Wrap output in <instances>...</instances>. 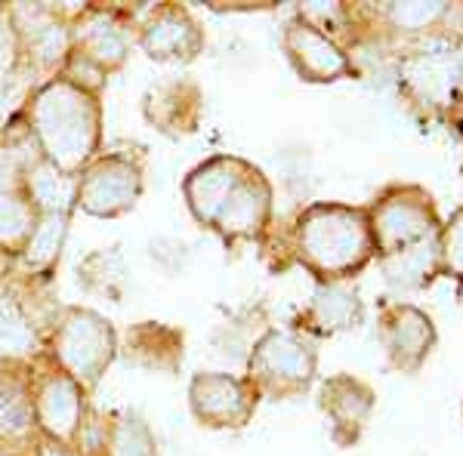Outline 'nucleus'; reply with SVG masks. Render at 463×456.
<instances>
[{
	"mask_svg": "<svg viewBox=\"0 0 463 456\" xmlns=\"http://www.w3.org/2000/svg\"><path fill=\"white\" fill-rule=\"evenodd\" d=\"M364 210L374 235V259H380L392 287L423 290L442 278V259H439L442 216L436 198L423 185H390Z\"/></svg>",
	"mask_w": 463,
	"mask_h": 456,
	"instance_id": "1",
	"label": "nucleus"
},
{
	"mask_svg": "<svg viewBox=\"0 0 463 456\" xmlns=\"http://www.w3.org/2000/svg\"><path fill=\"white\" fill-rule=\"evenodd\" d=\"M272 182L235 154H216L185 179V200L198 222L226 244L263 241L272 228Z\"/></svg>",
	"mask_w": 463,
	"mask_h": 456,
	"instance_id": "2",
	"label": "nucleus"
},
{
	"mask_svg": "<svg viewBox=\"0 0 463 456\" xmlns=\"http://www.w3.org/2000/svg\"><path fill=\"white\" fill-rule=\"evenodd\" d=\"M99 124L102 108L96 93L65 74L37 87L25 108V126L41 158L74 179L99 152Z\"/></svg>",
	"mask_w": 463,
	"mask_h": 456,
	"instance_id": "3",
	"label": "nucleus"
},
{
	"mask_svg": "<svg viewBox=\"0 0 463 456\" xmlns=\"http://www.w3.org/2000/svg\"><path fill=\"white\" fill-rule=\"evenodd\" d=\"M290 253L318 284H346L374 259V235L364 207L318 200L297 213Z\"/></svg>",
	"mask_w": 463,
	"mask_h": 456,
	"instance_id": "4",
	"label": "nucleus"
},
{
	"mask_svg": "<svg viewBox=\"0 0 463 456\" xmlns=\"http://www.w3.org/2000/svg\"><path fill=\"white\" fill-rule=\"evenodd\" d=\"M318 373V351L297 330H269L248 358V383L260 398L290 401L309 392Z\"/></svg>",
	"mask_w": 463,
	"mask_h": 456,
	"instance_id": "5",
	"label": "nucleus"
},
{
	"mask_svg": "<svg viewBox=\"0 0 463 456\" xmlns=\"http://www.w3.org/2000/svg\"><path fill=\"white\" fill-rule=\"evenodd\" d=\"M50 358L90 392L109 370V364L118 355V340L111 324L102 315L90 309H62L50 327V349H43Z\"/></svg>",
	"mask_w": 463,
	"mask_h": 456,
	"instance_id": "6",
	"label": "nucleus"
},
{
	"mask_svg": "<svg viewBox=\"0 0 463 456\" xmlns=\"http://www.w3.org/2000/svg\"><path fill=\"white\" fill-rule=\"evenodd\" d=\"M28 373H32V407L37 435L74 447L80 425L90 414L87 392L43 349L28 361Z\"/></svg>",
	"mask_w": 463,
	"mask_h": 456,
	"instance_id": "7",
	"label": "nucleus"
},
{
	"mask_svg": "<svg viewBox=\"0 0 463 456\" xmlns=\"http://www.w3.org/2000/svg\"><path fill=\"white\" fill-rule=\"evenodd\" d=\"M143 179L127 154L93 158L74 179V207L93 216H121L137 204Z\"/></svg>",
	"mask_w": 463,
	"mask_h": 456,
	"instance_id": "8",
	"label": "nucleus"
},
{
	"mask_svg": "<svg viewBox=\"0 0 463 456\" xmlns=\"http://www.w3.org/2000/svg\"><path fill=\"white\" fill-rule=\"evenodd\" d=\"M377 340L386 351V361L399 373H417L427 364L439 342V330L423 309L411 302H390L380 312Z\"/></svg>",
	"mask_w": 463,
	"mask_h": 456,
	"instance_id": "9",
	"label": "nucleus"
},
{
	"mask_svg": "<svg viewBox=\"0 0 463 456\" xmlns=\"http://www.w3.org/2000/svg\"><path fill=\"white\" fill-rule=\"evenodd\" d=\"M189 401L195 416L211 429H244L257 414L260 395L248 379L229 373H198L192 379Z\"/></svg>",
	"mask_w": 463,
	"mask_h": 456,
	"instance_id": "10",
	"label": "nucleus"
},
{
	"mask_svg": "<svg viewBox=\"0 0 463 456\" xmlns=\"http://www.w3.org/2000/svg\"><path fill=\"white\" fill-rule=\"evenodd\" d=\"M281 43H285L290 65H294L297 74H300L303 80H309V84H334V80L349 78V74L355 71L346 50L337 47L331 37L321 34L318 28H312L309 22H303L300 16H294L285 25Z\"/></svg>",
	"mask_w": 463,
	"mask_h": 456,
	"instance_id": "11",
	"label": "nucleus"
},
{
	"mask_svg": "<svg viewBox=\"0 0 463 456\" xmlns=\"http://www.w3.org/2000/svg\"><path fill=\"white\" fill-rule=\"evenodd\" d=\"M377 395L374 388L353 373H337V377L325 379L318 392V407L331 423V441L337 447H353L362 438L364 425L374 414Z\"/></svg>",
	"mask_w": 463,
	"mask_h": 456,
	"instance_id": "12",
	"label": "nucleus"
},
{
	"mask_svg": "<svg viewBox=\"0 0 463 456\" xmlns=\"http://www.w3.org/2000/svg\"><path fill=\"white\" fill-rule=\"evenodd\" d=\"M37 438L32 407V373L28 361H0V451L32 447Z\"/></svg>",
	"mask_w": 463,
	"mask_h": 456,
	"instance_id": "13",
	"label": "nucleus"
},
{
	"mask_svg": "<svg viewBox=\"0 0 463 456\" xmlns=\"http://www.w3.org/2000/svg\"><path fill=\"white\" fill-rule=\"evenodd\" d=\"M139 43H143L146 53L152 59H179V62H189L204 47V34L195 25V19L189 16V10L167 4L152 10L148 22L139 25Z\"/></svg>",
	"mask_w": 463,
	"mask_h": 456,
	"instance_id": "14",
	"label": "nucleus"
},
{
	"mask_svg": "<svg viewBox=\"0 0 463 456\" xmlns=\"http://www.w3.org/2000/svg\"><path fill=\"white\" fill-rule=\"evenodd\" d=\"M364 321V302L346 284H318L316 296L297 315V333L303 336H337Z\"/></svg>",
	"mask_w": 463,
	"mask_h": 456,
	"instance_id": "15",
	"label": "nucleus"
},
{
	"mask_svg": "<svg viewBox=\"0 0 463 456\" xmlns=\"http://www.w3.org/2000/svg\"><path fill=\"white\" fill-rule=\"evenodd\" d=\"M37 219H41V213L28 198L25 185L0 191V253L19 259L22 250L32 241Z\"/></svg>",
	"mask_w": 463,
	"mask_h": 456,
	"instance_id": "16",
	"label": "nucleus"
},
{
	"mask_svg": "<svg viewBox=\"0 0 463 456\" xmlns=\"http://www.w3.org/2000/svg\"><path fill=\"white\" fill-rule=\"evenodd\" d=\"M37 351V330L25 305L13 293H0V361H32Z\"/></svg>",
	"mask_w": 463,
	"mask_h": 456,
	"instance_id": "17",
	"label": "nucleus"
},
{
	"mask_svg": "<svg viewBox=\"0 0 463 456\" xmlns=\"http://www.w3.org/2000/svg\"><path fill=\"white\" fill-rule=\"evenodd\" d=\"M65 226H69V216H62V213H43L41 219H37L32 241H28V247L19 256V259H25L28 272H34V275L50 272V265H53L59 256V247H62Z\"/></svg>",
	"mask_w": 463,
	"mask_h": 456,
	"instance_id": "18",
	"label": "nucleus"
},
{
	"mask_svg": "<svg viewBox=\"0 0 463 456\" xmlns=\"http://www.w3.org/2000/svg\"><path fill=\"white\" fill-rule=\"evenodd\" d=\"M99 456H158L155 453V438L137 416H118L109 423L106 444Z\"/></svg>",
	"mask_w": 463,
	"mask_h": 456,
	"instance_id": "19",
	"label": "nucleus"
},
{
	"mask_svg": "<svg viewBox=\"0 0 463 456\" xmlns=\"http://www.w3.org/2000/svg\"><path fill=\"white\" fill-rule=\"evenodd\" d=\"M439 259H442V278H454L463 284V207L442 222L439 231Z\"/></svg>",
	"mask_w": 463,
	"mask_h": 456,
	"instance_id": "20",
	"label": "nucleus"
},
{
	"mask_svg": "<svg viewBox=\"0 0 463 456\" xmlns=\"http://www.w3.org/2000/svg\"><path fill=\"white\" fill-rule=\"evenodd\" d=\"M22 56V41L16 32V19H13V10L0 6V84L13 74Z\"/></svg>",
	"mask_w": 463,
	"mask_h": 456,
	"instance_id": "21",
	"label": "nucleus"
},
{
	"mask_svg": "<svg viewBox=\"0 0 463 456\" xmlns=\"http://www.w3.org/2000/svg\"><path fill=\"white\" fill-rule=\"evenodd\" d=\"M32 456H87V453H80L78 447L59 444V441H50V438L37 435L32 441Z\"/></svg>",
	"mask_w": 463,
	"mask_h": 456,
	"instance_id": "22",
	"label": "nucleus"
},
{
	"mask_svg": "<svg viewBox=\"0 0 463 456\" xmlns=\"http://www.w3.org/2000/svg\"><path fill=\"white\" fill-rule=\"evenodd\" d=\"M442 117H445V124L451 126V130L463 139V93L454 96V99L448 102V108L442 111Z\"/></svg>",
	"mask_w": 463,
	"mask_h": 456,
	"instance_id": "23",
	"label": "nucleus"
},
{
	"mask_svg": "<svg viewBox=\"0 0 463 456\" xmlns=\"http://www.w3.org/2000/svg\"><path fill=\"white\" fill-rule=\"evenodd\" d=\"M10 263H13V256H6V253H0V278L6 275V268H10Z\"/></svg>",
	"mask_w": 463,
	"mask_h": 456,
	"instance_id": "24",
	"label": "nucleus"
}]
</instances>
